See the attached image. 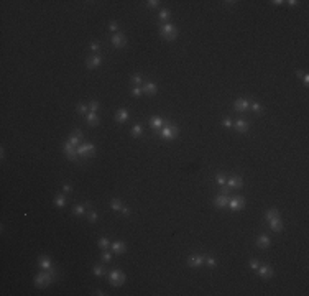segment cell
I'll use <instances>...</instances> for the list:
<instances>
[{"label": "cell", "mask_w": 309, "mask_h": 296, "mask_svg": "<svg viewBox=\"0 0 309 296\" xmlns=\"http://www.w3.org/2000/svg\"><path fill=\"white\" fill-rule=\"evenodd\" d=\"M222 125H224V127H227V129H230V127H234V122H232V119L227 117V119H224V120H222Z\"/></svg>", "instance_id": "obj_37"}, {"label": "cell", "mask_w": 309, "mask_h": 296, "mask_svg": "<svg viewBox=\"0 0 309 296\" xmlns=\"http://www.w3.org/2000/svg\"><path fill=\"white\" fill-rule=\"evenodd\" d=\"M258 266H260V262H258V260H256V258L250 260V268H252V270H256V268H258Z\"/></svg>", "instance_id": "obj_39"}, {"label": "cell", "mask_w": 309, "mask_h": 296, "mask_svg": "<svg viewBox=\"0 0 309 296\" xmlns=\"http://www.w3.org/2000/svg\"><path fill=\"white\" fill-rule=\"evenodd\" d=\"M302 84H304V86L309 84V76H307V74H306V76H302Z\"/></svg>", "instance_id": "obj_49"}, {"label": "cell", "mask_w": 309, "mask_h": 296, "mask_svg": "<svg viewBox=\"0 0 309 296\" xmlns=\"http://www.w3.org/2000/svg\"><path fill=\"white\" fill-rule=\"evenodd\" d=\"M147 5H148L150 8H156V7L160 5V0H148V2H147Z\"/></svg>", "instance_id": "obj_38"}, {"label": "cell", "mask_w": 309, "mask_h": 296, "mask_svg": "<svg viewBox=\"0 0 309 296\" xmlns=\"http://www.w3.org/2000/svg\"><path fill=\"white\" fill-rule=\"evenodd\" d=\"M229 199H230V197L227 196V189H224L222 194H219L217 197H215L214 204L217 206V207H225V206H229Z\"/></svg>", "instance_id": "obj_10"}, {"label": "cell", "mask_w": 309, "mask_h": 296, "mask_svg": "<svg viewBox=\"0 0 309 296\" xmlns=\"http://www.w3.org/2000/svg\"><path fill=\"white\" fill-rule=\"evenodd\" d=\"M89 109H91V112H97V110H99V102L97 101H92L89 104Z\"/></svg>", "instance_id": "obj_36"}, {"label": "cell", "mask_w": 309, "mask_h": 296, "mask_svg": "<svg viewBox=\"0 0 309 296\" xmlns=\"http://www.w3.org/2000/svg\"><path fill=\"white\" fill-rule=\"evenodd\" d=\"M89 220H91V222H96V220H97V212L96 211H91L89 212Z\"/></svg>", "instance_id": "obj_44"}, {"label": "cell", "mask_w": 309, "mask_h": 296, "mask_svg": "<svg viewBox=\"0 0 309 296\" xmlns=\"http://www.w3.org/2000/svg\"><path fill=\"white\" fill-rule=\"evenodd\" d=\"M160 31H161V36L165 40H168V41H173V40L178 36L176 26L171 25V23H163V25L160 26Z\"/></svg>", "instance_id": "obj_3"}, {"label": "cell", "mask_w": 309, "mask_h": 296, "mask_svg": "<svg viewBox=\"0 0 309 296\" xmlns=\"http://www.w3.org/2000/svg\"><path fill=\"white\" fill-rule=\"evenodd\" d=\"M102 260H104V262H110V260H112V253L104 252V253H102Z\"/></svg>", "instance_id": "obj_41"}, {"label": "cell", "mask_w": 309, "mask_h": 296, "mask_svg": "<svg viewBox=\"0 0 309 296\" xmlns=\"http://www.w3.org/2000/svg\"><path fill=\"white\" fill-rule=\"evenodd\" d=\"M63 191H64V193H71L73 188L69 186V184H63Z\"/></svg>", "instance_id": "obj_47"}, {"label": "cell", "mask_w": 309, "mask_h": 296, "mask_svg": "<svg viewBox=\"0 0 309 296\" xmlns=\"http://www.w3.org/2000/svg\"><path fill=\"white\" fill-rule=\"evenodd\" d=\"M110 207H112L114 211L120 212V211H122V207H124V206H122V202H120L119 199H112V201H110Z\"/></svg>", "instance_id": "obj_26"}, {"label": "cell", "mask_w": 309, "mask_h": 296, "mask_svg": "<svg viewBox=\"0 0 309 296\" xmlns=\"http://www.w3.org/2000/svg\"><path fill=\"white\" fill-rule=\"evenodd\" d=\"M132 94L135 96V97H140V96H142V89H140V87H133L132 89Z\"/></svg>", "instance_id": "obj_45"}, {"label": "cell", "mask_w": 309, "mask_h": 296, "mask_svg": "<svg viewBox=\"0 0 309 296\" xmlns=\"http://www.w3.org/2000/svg\"><path fill=\"white\" fill-rule=\"evenodd\" d=\"M73 212L76 214V216H84V214H86V207L81 206V204H77V206L73 207Z\"/></svg>", "instance_id": "obj_27"}, {"label": "cell", "mask_w": 309, "mask_h": 296, "mask_svg": "<svg viewBox=\"0 0 309 296\" xmlns=\"http://www.w3.org/2000/svg\"><path fill=\"white\" fill-rule=\"evenodd\" d=\"M234 109L237 110V112H245V110L250 109V102L247 101V99H238V101H235V104H234Z\"/></svg>", "instance_id": "obj_14"}, {"label": "cell", "mask_w": 309, "mask_h": 296, "mask_svg": "<svg viewBox=\"0 0 309 296\" xmlns=\"http://www.w3.org/2000/svg\"><path fill=\"white\" fill-rule=\"evenodd\" d=\"M120 212L124 214L125 217H128V216H130V209H128V207H122V211H120Z\"/></svg>", "instance_id": "obj_46"}, {"label": "cell", "mask_w": 309, "mask_h": 296, "mask_svg": "<svg viewBox=\"0 0 309 296\" xmlns=\"http://www.w3.org/2000/svg\"><path fill=\"white\" fill-rule=\"evenodd\" d=\"M142 81H143V78L140 76V74H133V76H132V82L135 84V86H140V84H142Z\"/></svg>", "instance_id": "obj_33"}, {"label": "cell", "mask_w": 309, "mask_h": 296, "mask_svg": "<svg viewBox=\"0 0 309 296\" xmlns=\"http://www.w3.org/2000/svg\"><path fill=\"white\" fill-rule=\"evenodd\" d=\"M109 280H110V285L112 286H122L127 280V276L122 273L120 270H112L109 275Z\"/></svg>", "instance_id": "obj_4"}, {"label": "cell", "mask_w": 309, "mask_h": 296, "mask_svg": "<svg viewBox=\"0 0 309 296\" xmlns=\"http://www.w3.org/2000/svg\"><path fill=\"white\" fill-rule=\"evenodd\" d=\"M91 49L94 51V53H97L99 49H101V45H99L97 41H94V43H91Z\"/></svg>", "instance_id": "obj_42"}, {"label": "cell", "mask_w": 309, "mask_h": 296, "mask_svg": "<svg viewBox=\"0 0 309 296\" xmlns=\"http://www.w3.org/2000/svg\"><path fill=\"white\" fill-rule=\"evenodd\" d=\"M156 91H158V87H156L155 82H147L142 87V92H145V94H148V96H155Z\"/></svg>", "instance_id": "obj_18"}, {"label": "cell", "mask_w": 309, "mask_h": 296, "mask_svg": "<svg viewBox=\"0 0 309 296\" xmlns=\"http://www.w3.org/2000/svg\"><path fill=\"white\" fill-rule=\"evenodd\" d=\"M176 137H178V127L176 125H166L165 129L161 130V138H163V140L171 142Z\"/></svg>", "instance_id": "obj_5"}, {"label": "cell", "mask_w": 309, "mask_h": 296, "mask_svg": "<svg viewBox=\"0 0 309 296\" xmlns=\"http://www.w3.org/2000/svg\"><path fill=\"white\" fill-rule=\"evenodd\" d=\"M128 119H130V114H128L127 109H119L117 110V114H115V122L124 124V122H127Z\"/></svg>", "instance_id": "obj_15"}, {"label": "cell", "mask_w": 309, "mask_h": 296, "mask_svg": "<svg viewBox=\"0 0 309 296\" xmlns=\"http://www.w3.org/2000/svg\"><path fill=\"white\" fill-rule=\"evenodd\" d=\"M125 43H127L125 35H122V33H114V36H112V45L115 46V48H122V46H125Z\"/></svg>", "instance_id": "obj_12"}, {"label": "cell", "mask_w": 309, "mask_h": 296, "mask_svg": "<svg viewBox=\"0 0 309 296\" xmlns=\"http://www.w3.org/2000/svg\"><path fill=\"white\" fill-rule=\"evenodd\" d=\"M286 3H288V5H291V7H294V5L298 3V2H296V0H289V2H286Z\"/></svg>", "instance_id": "obj_50"}, {"label": "cell", "mask_w": 309, "mask_h": 296, "mask_svg": "<svg viewBox=\"0 0 309 296\" xmlns=\"http://www.w3.org/2000/svg\"><path fill=\"white\" fill-rule=\"evenodd\" d=\"M73 133H74V135H76V137H79V138H81V137H82V130H81V129H76V130H74Z\"/></svg>", "instance_id": "obj_48"}, {"label": "cell", "mask_w": 309, "mask_h": 296, "mask_svg": "<svg viewBox=\"0 0 309 296\" xmlns=\"http://www.w3.org/2000/svg\"><path fill=\"white\" fill-rule=\"evenodd\" d=\"M206 263H207V266H209V268H214V266H215V260L209 257V258H206Z\"/></svg>", "instance_id": "obj_43"}, {"label": "cell", "mask_w": 309, "mask_h": 296, "mask_svg": "<svg viewBox=\"0 0 309 296\" xmlns=\"http://www.w3.org/2000/svg\"><path fill=\"white\" fill-rule=\"evenodd\" d=\"M273 3H275V5H281V3H284V2H281V0H275Z\"/></svg>", "instance_id": "obj_51"}, {"label": "cell", "mask_w": 309, "mask_h": 296, "mask_svg": "<svg viewBox=\"0 0 309 296\" xmlns=\"http://www.w3.org/2000/svg\"><path fill=\"white\" fill-rule=\"evenodd\" d=\"M142 133H143V127H142V125H135V127L132 129V135L135 137V138H137V137H140Z\"/></svg>", "instance_id": "obj_30"}, {"label": "cell", "mask_w": 309, "mask_h": 296, "mask_svg": "<svg viewBox=\"0 0 309 296\" xmlns=\"http://www.w3.org/2000/svg\"><path fill=\"white\" fill-rule=\"evenodd\" d=\"M99 247L101 248H107L109 245H110V242H109V239H105V237H102V239H99Z\"/></svg>", "instance_id": "obj_32"}, {"label": "cell", "mask_w": 309, "mask_h": 296, "mask_svg": "<svg viewBox=\"0 0 309 296\" xmlns=\"http://www.w3.org/2000/svg\"><path fill=\"white\" fill-rule=\"evenodd\" d=\"M215 183H217L219 186H224L227 181H225V178H224L222 175H217V176H215Z\"/></svg>", "instance_id": "obj_35"}, {"label": "cell", "mask_w": 309, "mask_h": 296, "mask_svg": "<svg viewBox=\"0 0 309 296\" xmlns=\"http://www.w3.org/2000/svg\"><path fill=\"white\" fill-rule=\"evenodd\" d=\"M234 127H235V130H237L238 133H245V132L248 130V124H247V120H243V119L235 120V122H234Z\"/></svg>", "instance_id": "obj_16"}, {"label": "cell", "mask_w": 309, "mask_h": 296, "mask_svg": "<svg viewBox=\"0 0 309 296\" xmlns=\"http://www.w3.org/2000/svg\"><path fill=\"white\" fill-rule=\"evenodd\" d=\"M243 206H245V199L242 196H235L229 199V207L232 211H240V209H243Z\"/></svg>", "instance_id": "obj_7"}, {"label": "cell", "mask_w": 309, "mask_h": 296, "mask_svg": "<svg viewBox=\"0 0 309 296\" xmlns=\"http://www.w3.org/2000/svg\"><path fill=\"white\" fill-rule=\"evenodd\" d=\"M250 109H252L255 114H261V112H263V107H261V104H258V102L250 104Z\"/></svg>", "instance_id": "obj_29"}, {"label": "cell", "mask_w": 309, "mask_h": 296, "mask_svg": "<svg viewBox=\"0 0 309 296\" xmlns=\"http://www.w3.org/2000/svg\"><path fill=\"white\" fill-rule=\"evenodd\" d=\"M87 106H84V104H79L77 107H76V110H77V114H87Z\"/></svg>", "instance_id": "obj_34"}, {"label": "cell", "mask_w": 309, "mask_h": 296, "mask_svg": "<svg viewBox=\"0 0 309 296\" xmlns=\"http://www.w3.org/2000/svg\"><path fill=\"white\" fill-rule=\"evenodd\" d=\"M161 125H163V119L158 117V115H155V117L150 119V127L151 129H160Z\"/></svg>", "instance_id": "obj_23"}, {"label": "cell", "mask_w": 309, "mask_h": 296, "mask_svg": "<svg viewBox=\"0 0 309 296\" xmlns=\"http://www.w3.org/2000/svg\"><path fill=\"white\" fill-rule=\"evenodd\" d=\"M96 153V147L92 143H84L77 147V155L79 156H92Z\"/></svg>", "instance_id": "obj_6"}, {"label": "cell", "mask_w": 309, "mask_h": 296, "mask_svg": "<svg viewBox=\"0 0 309 296\" xmlns=\"http://www.w3.org/2000/svg\"><path fill=\"white\" fill-rule=\"evenodd\" d=\"M227 184H229V188H235V189H238V188H242L243 186V179L240 178V176H232L229 181H227Z\"/></svg>", "instance_id": "obj_17"}, {"label": "cell", "mask_w": 309, "mask_h": 296, "mask_svg": "<svg viewBox=\"0 0 309 296\" xmlns=\"http://www.w3.org/2000/svg\"><path fill=\"white\" fill-rule=\"evenodd\" d=\"M68 142H69V143H71V145H73V147H76V148H77V147H79V137H76V135H74V133H73V135H71V137H69V140H68Z\"/></svg>", "instance_id": "obj_31"}, {"label": "cell", "mask_w": 309, "mask_h": 296, "mask_svg": "<svg viewBox=\"0 0 309 296\" xmlns=\"http://www.w3.org/2000/svg\"><path fill=\"white\" fill-rule=\"evenodd\" d=\"M265 219L268 220L271 230H275V232H281L283 230V220H281V217H279L276 209H268L266 214H265Z\"/></svg>", "instance_id": "obj_1"}, {"label": "cell", "mask_w": 309, "mask_h": 296, "mask_svg": "<svg viewBox=\"0 0 309 296\" xmlns=\"http://www.w3.org/2000/svg\"><path fill=\"white\" fill-rule=\"evenodd\" d=\"M109 28H110V31H114V33H119V31H117V30H119V25H117V21H110Z\"/></svg>", "instance_id": "obj_40"}, {"label": "cell", "mask_w": 309, "mask_h": 296, "mask_svg": "<svg viewBox=\"0 0 309 296\" xmlns=\"http://www.w3.org/2000/svg\"><path fill=\"white\" fill-rule=\"evenodd\" d=\"M188 263H189V266H192V268H199V266H202L204 263H206V258H204L202 255H192V257H189Z\"/></svg>", "instance_id": "obj_8"}, {"label": "cell", "mask_w": 309, "mask_h": 296, "mask_svg": "<svg viewBox=\"0 0 309 296\" xmlns=\"http://www.w3.org/2000/svg\"><path fill=\"white\" fill-rule=\"evenodd\" d=\"M38 265L41 266L43 270H51L53 268V263H51V258L49 257H41L38 260Z\"/></svg>", "instance_id": "obj_21"}, {"label": "cell", "mask_w": 309, "mask_h": 296, "mask_svg": "<svg viewBox=\"0 0 309 296\" xmlns=\"http://www.w3.org/2000/svg\"><path fill=\"white\" fill-rule=\"evenodd\" d=\"M112 250H114V253L122 255V253L127 250V245H125L124 242H115V243H112Z\"/></svg>", "instance_id": "obj_22"}, {"label": "cell", "mask_w": 309, "mask_h": 296, "mask_svg": "<svg viewBox=\"0 0 309 296\" xmlns=\"http://www.w3.org/2000/svg\"><path fill=\"white\" fill-rule=\"evenodd\" d=\"M92 270H94V275H97V276H102L104 273H105L104 266H102V265H99V263H96L94 266H92Z\"/></svg>", "instance_id": "obj_28"}, {"label": "cell", "mask_w": 309, "mask_h": 296, "mask_svg": "<svg viewBox=\"0 0 309 296\" xmlns=\"http://www.w3.org/2000/svg\"><path fill=\"white\" fill-rule=\"evenodd\" d=\"M170 15H171L170 10H168V8H163V10L160 12V20H161L163 23H168V20H170Z\"/></svg>", "instance_id": "obj_24"}, {"label": "cell", "mask_w": 309, "mask_h": 296, "mask_svg": "<svg viewBox=\"0 0 309 296\" xmlns=\"http://www.w3.org/2000/svg\"><path fill=\"white\" fill-rule=\"evenodd\" d=\"M56 276V271L51 268V270H46V271H41V273H38L36 278H35V285H36L38 288H46L49 286L51 283H53Z\"/></svg>", "instance_id": "obj_2"}, {"label": "cell", "mask_w": 309, "mask_h": 296, "mask_svg": "<svg viewBox=\"0 0 309 296\" xmlns=\"http://www.w3.org/2000/svg\"><path fill=\"white\" fill-rule=\"evenodd\" d=\"M54 204H56L58 207H64V206H66V197H64L63 194H58V196L54 197Z\"/></svg>", "instance_id": "obj_25"}, {"label": "cell", "mask_w": 309, "mask_h": 296, "mask_svg": "<svg viewBox=\"0 0 309 296\" xmlns=\"http://www.w3.org/2000/svg\"><path fill=\"white\" fill-rule=\"evenodd\" d=\"M101 64H102V56H99V54L91 56L89 59L86 61V66L89 68V69H96L97 66H101Z\"/></svg>", "instance_id": "obj_11"}, {"label": "cell", "mask_w": 309, "mask_h": 296, "mask_svg": "<svg viewBox=\"0 0 309 296\" xmlns=\"http://www.w3.org/2000/svg\"><path fill=\"white\" fill-rule=\"evenodd\" d=\"M63 152H64V155H66L69 160H76V156H77V148L73 147V145L69 143V142H68V143H64Z\"/></svg>", "instance_id": "obj_9"}, {"label": "cell", "mask_w": 309, "mask_h": 296, "mask_svg": "<svg viewBox=\"0 0 309 296\" xmlns=\"http://www.w3.org/2000/svg\"><path fill=\"white\" fill-rule=\"evenodd\" d=\"M86 119H87V124H89L91 127H97L99 125V117H97L96 112H87Z\"/></svg>", "instance_id": "obj_20"}, {"label": "cell", "mask_w": 309, "mask_h": 296, "mask_svg": "<svg viewBox=\"0 0 309 296\" xmlns=\"http://www.w3.org/2000/svg\"><path fill=\"white\" fill-rule=\"evenodd\" d=\"M256 273L261 278H270V276H273V270H271L270 265H260L258 268H256Z\"/></svg>", "instance_id": "obj_13"}, {"label": "cell", "mask_w": 309, "mask_h": 296, "mask_svg": "<svg viewBox=\"0 0 309 296\" xmlns=\"http://www.w3.org/2000/svg\"><path fill=\"white\" fill-rule=\"evenodd\" d=\"M256 245H258L260 248H268L271 245V240L268 235H260L258 239H256Z\"/></svg>", "instance_id": "obj_19"}]
</instances>
